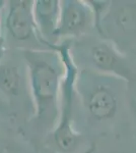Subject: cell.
I'll use <instances>...</instances> for the list:
<instances>
[{
    "mask_svg": "<svg viewBox=\"0 0 136 153\" xmlns=\"http://www.w3.org/2000/svg\"><path fill=\"white\" fill-rule=\"evenodd\" d=\"M28 71L29 96L33 106L32 124L39 133L50 136L59 118L61 84L64 65L53 49L21 50Z\"/></svg>",
    "mask_w": 136,
    "mask_h": 153,
    "instance_id": "obj_1",
    "label": "cell"
},
{
    "mask_svg": "<svg viewBox=\"0 0 136 153\" xmlns=\"http://www.w3.org/2000/svg\"><path fill=\"white\" fill-rule=\"evenodd\" d=\"M52 49L60 54L64 65V76L61 84L58 123L50 138L57 152L78 153L85 143V136L75 126L76 103L78 102L76 81L79 68L71 53V41L59 42Z\"/></svg>",
    "mask_w": 136,
    "mask_h": 153,
    "instance_id": "obj_2",
    "label": "cell"
},
{
    "mask_svg": "<svg viewBox=\"0 0 136 153\" xmlns=\"http://www.w3.org/2000/svg\"><path fill=\"white\" fill-rule=\"evenodd\" d=\"M122 84L126 83L79 68L76 81L77 101L90 124L107 125L115 120L120 108Z\"/></svg>",
    "mask_w": 136,
    "mask_h": 153,
    "instance_id": "obj_3",
    "label": "cell"
},
{
    "mask_svg": "<svg viewBox=\"0 0 136 153\" xmlns=\"http://www.w3.org/2000/svg\"><path fill=\"white\" fill-rule=\"evenodd\" d=\"M71 53L80 70H90L119 79L126 84L136 81V63L115 44L101 38L71 41Z\"/></svg>",
    "mask_w": 136,
    "mask_h": 153,
    "instance_id": "obj_4",
    "label": "cell"
},
{
    "mask_svg": "<svg viewBox=\"0 0 136 153\" xmlns=\"http://www.w3.org/2000/svg\"><path fill=\"white\" fill-rule=\"evenodd\" d=\"M33 6V0H10L6 1L4 8L3 27L5 28L7 39L21 50L47 49L37 31Z\"/></svg>",
    "mask_w": 136,
    "mask_h": 153,
    "instance_id": "obj_5",
    "label": "cell"
},
{
    "mask_svg": "<svg viewBox=\"0 0 136 153\" xmlns=\"http://www.w3.org/2000/svg\"><path fill=\"white\" fill-rule=\"evenodd\" d=\"M103 39L115 44L122 52L136 49V2L111 1V5L96 28Z\"/></svg>",
    "mask_w": 136,
    "mask_h": 153,
    "instance_id": "obj_6",
    "label": "cell"
},
{
    "mask_svg": "<svg viewBox=\"0 0 136 153\" xmlns=\"http://www.w3.org/2000/svg\"><path fill=\"white\" fill-rule=\"evenodd\" d=\"M60 3V19L56 33L58 43L79 40L95 30L93 13L86 0H62Z\"/></svg>",
    "mask_w": 136,
    "mask_h": 153,
    "instance_id": "obj_7",
    "label": "cell"
},
{
    "mask_svg": "<svg viewBox=\"0 0 136 153\" xmlns=\"http://www.w3.org/2000/svg\"><path fill=\"white\" fill-rule=\"evenodd\" d=\"M0 94L9 101L19 99L24 94L29 95L28 71L24 61L19 63L11 58L4 59V56L0 59Z\"/></svg>",
    "mask_w": 136,
    "mask_h": 153,
    "instance_id": "obj_8",
    "label": "cell"
},
{
    "mask_svg": "<svg viewBox=\"0 0 136 153\" xmlns=\"http://www.w3.org/2000/svg\"><path fill=\"white\" fill-rule=\"evenodd\" d=\"M61 3L59 0H36L33 12L39 37L47 49L58 44L56 38L60 19Z\"/></svg>",
    "mask_w": 136,
    "mask_h": 153,
    "instance_id": "obj_9",
    "label": "cell"
},
{
    "mask_svg": "<svg viewBox=\"0 0 136 153\" xmlns=\"http://www.w3.org/2000/svg\"><path fill=\"white\" fill-rule=\"evenodd\" d=\"M6 5V1L4 0H0V43L4 40L3 38V13H4V8Z\"/></svg>",
    "mask_w": 136,
    "mask_h": 153,
    "instance_id": "obj_10",
    "label": "cell"
},
{
    "mask_svg": "<svg viewBox=\"0 0 136 153\" xmlns=\"http://www.w3.org/2000/svg\"><path fill=\"white\" fill-rule=\"evenodd\" d=\"M5 43H4V40L0 43V59H1L2 57L4 56V54H5Z\"/></svg>",
    "mask_w": 136,
    "mask_h": 153,
    "instance_id": "obj_11",
    "label": "cell"
},
{
    "mask_svg": "<svg viewBox=\"0 0 136 153\" xmlns=\"http://www.w3.org/2000/svg\"><path fill=\"white\" fill-rule=\"evenodd\" d=\"M134 51H135V55H136V49H135V50H134Z\"/></svg>",
    "mask_w": 136,
    "mask_h": 153,
    "instance_id": "obj_12",
    "label": "cell"
}]
</instances>
